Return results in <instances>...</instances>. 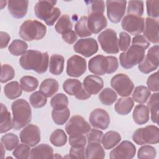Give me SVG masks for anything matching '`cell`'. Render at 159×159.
I'll list each match as a JSON object with an SVG mask.
<instances>
[{
  "label": "cell",
  "instance_id": "obj_13",
  "mask_svg": "<svg viewBox=\"0 0 159 159\" xmlns=\"http://www.w3.org/2000/svg\"><path fill=\"white\" fill-rule=\"evenodd\" d=\"M121 26L123 30L133 35L143 32L144 29V18L132 15H126L122 20Z\"/></svg>",
  "mask_w": 159,
  "mask_h": 159
},
{
  "label": "cell",
  "instance_id": "obj_37",
  "mask_svg": "<svg viewBox=\"0 0 159 159\" xmlns=\"http://www.w3.org/2000/svg\"><path fill=\"white\" fill-rule=\"evenodd\" d=\"M73 28V24L71 21L70 16L67 14L62 15L58 20L55 25L56 31L60 34L71 30Z\"/></svg>",
  "mask_w": 159,
  "mask_h": 159
},
{
  "label": "cell",
  "instance_id": "obj_12",
  "mask_svg": "<svg viewBox=\"0 0 159 159\" xmlns=\"http://www.w3.org/2000/svg\"><path fill=\"white\" fill-rule=\"evenodd\" d=\"M126 4V1L108 0L106 1L107 16L111 22L116 24L121 20L125 14Z\"/></svg>",
  "mask_w": 159,
  "mask_h": 159
},
{
  "label": "cell",
  "instance_id": "obj_35",
  "mask_svg": "<svg viewBox=\"0 0 159 159\" xmlns=\"http://www.w3.org/2000/svg\"><path fill=\"white\" fill-rule=\"evenodd\" d=\"M99 99L102 104L111 106L117 99V94L113 89L106 88L99 93Z\"/></svg>",
  "mask_w": 159,
  "mask_h": 159
},
{
  "label": "cell",
  "instance_id": "obj_3",
  "mask_svg": "<svg viewBox=\"0 0 159 159\" xmlns=\"http://www.w3.org/2000/svg\"><path fill=\"white\" fill-rule=\"evenodd\" d=\"M13 129L18 130L28 125L32 119V109L29 102L24 99L15 100L11 105Z\"/></svg>",
  "mask_w": 159,
  "mask_h": 159
},
{
  "label": "cell",
  "instance_id": "obj_2",
  "mask_svg": "<svg viewBox=\"0 0 159 159\" xmlns=\"http://www.w3.org/2000/svg\"><path fill=\"white\" fill-rule=\"evenodd\" d=\"M118 67V60L114 56L98 55L91 58L88 62L89 71L99 76L113 73L117 71Z\"/></svg>",
  "mask_w": 159,
  "mask_h": 159
},
{
  "label": "cell",
  "instance_id": "obj_19",
  "mask_svg": "<svg viewBox=\"0 0 159 159\" xmlns=\"http://www.w3.org/2000/svg\"><path fill=\"white\" fill-rule=\"evenodd\" d=\"M88 27L92 34H98L107 25V21L103 13L89 12Z\"/></svg>",
  "mask_w": 159,
  "mask_h": 159
},
{
  "label": "cell",
  "instance_id": "obj_56",
  "mask_svg": "<svg viewBox=\"0 0 159 159\" xmlns=\"http://www.w3.org/2000/svg\"><path fill=\"white\" fill-rule=\"evenodd\" d=\"M87 143L86 137L84 135L70 136L69 143L72 147H85Z\"/></svg>",
  "mask_w": 159,
  "mask_h": 159
},
{
  "label": "cell",
  "instance_id": "obj_27",
  "mask_svg": "<svg viewBox=\"0 0 159 159\" xmlns=\"http://www.w3.org/2000/svg\"><path fill=\"white\" fill-rule=\"evenodd\" d=\"M58 82L54 78H47L40 85V91L47 98L52 97L58 90Z\"/></svg>",
  "mask_w": 159,
  "mask_h": 159
},
{
  "label": "cell",
  "instance_id": "obj_1",
  "mask_svg": "<svg viewBox=\"0 0 159 159\" xmlns=\"http://www.w3.org/2000/svg\"><path fill=\"white\" fill-rule=\"evenodd\" d=\"M19 64L25 70H34L39 74H42L47 70L49 56L47 52L29 50L22 55Z\"/></svg>",
  "mask_w": 159,
  "mask_h": 159
},
{
  "label": "cell",
  "instance_id": "obj_49",
  "mask_svg": "<svg viewBox=\"0 0 159 159\" xmlns=\"http://www.w3.org/2000/svg\"><path fill=\"white\" fill-rule=\"evenodd\" d=\"M158 67V66L155 65L150 62L145 56L138 66L139 71L145 74H148L149 73L157 70Z\"/></svg>",
  "mask_w": 159,
  "mask_h": 159
},
{
  "label": "cell",
  "instance_id": "obj_28",
  "mask_svg": "<svg viewBox=\"0 0 159 159\" xmlns=\"http://www.w3.org/2000/svg\"><path fill=\"white\" fill-rule=\"evenodd\" d=\"M121 140V136L119 133L116 131H108L101 139V143L103 147L106 150H110L116 146Z\"/></svg>",
  "mask_w": 159,
  "mask_h": 159
},
{
  "label": "cell",
  "instance_id": "obj_43",
  "mask_svg": "<svg viewBox=\"0 0 159 159\" xmlns=\"http://www.w3.org/2000/svg\"><path fill=\"white\" fill-rule=\"evenodd\" d=\"M29 101L34 108H40L45 106L47 99V97L39 91H35L29 96Z\"/></svg>",
  "mask_w": 159,
  "mask_h": 159
},
{
  "label": "cell",
  "instance_id": "obj_57",
  "mask_svg": "<svg viewBox=\"0 0 159 159\" xmlns=\"http://www.w3.org/2000/svg\"><path fill=\"white\" fill-rule=\"evenodd\" d=\"M132 45H138L146 50L149 47L150 42L145 39L143 35L139 34L133 37L132 40Z\"/></svg>",
  "mask_w": 159,
  "mask_h": 159
},
{
  "label": "cell",
  "instance_id": "obj_21",
  "mask_svg": "<svg viewBox=\"0 0 159 159\" xmlns=\"http://www.w3.org/2000/svg\"><path fill=\"white\" fill-rule=\"evenodd\" d=\"M29 1L14 0L7 1V8L11 16L16 19L24 17L28 10Z\"/></svg>",
  "mask_w": 159,
  "mask_h": 159
},
{
  "label": "cell",
  "instance_id": "obj_58",
  "mask_svg": "<svg viewBox=\"0 0 159 159\" xmlns=\"http://www.w3.org/2000/svg\"><path fill=\"white\" fill-rule=\"evenodd\" d=\"M63 40L68 44H73L78 40V35L74 30H68L61 34Z\"/></svg>",
  "mask_w": 159,
  "mask_h": 159
},
{
  "label": "cell",
  "instance_id": "obj_41",
  "mask_svg": "<svg viewBox=\"0 0 159 159\" xmlns=\"http://www.w3.org/2000/svg\"><path fill=\"white\" fill-rule=\"evenodd\" d=\"M1 142L7 150L11 151L18 145L19 139L16 134L13 133H7L2 136Z\"/></svg>",
  "mask_w": 159,
  "mask_h": 159
},
{
  "label": "cell",
  "instance_id": "obj_40",
  "mask_svg": "<svg viewBox=\"0 0 159 159\" xmlns=\"http://www.w3.org/2000/svg\"><path fill=\"white\" fill-rule=\"evenodd\" d=\"M50 141L55 147L64 146L67 142V135L64 130L60 129H55L50 136Z\"/></svg>",
  "mask_w": 159,
  "mask_h": 159
},
{
  "label": "cell",
  "instance_id": "obj_14",
  "mask_svg": "<svg viewBox=\"0 0 159 159\" xmlns=\"http://www.w3.org/2000/svg\"><path fill=\"white\" fill-rule=\"evenodd\" d=\"M86 60L79 55L71 56L67 60L66 73L69 76L80 77L86 72Z\"/></svg>",
  "mask_w": 159,
  "mask_h": 159
},
{
  "label": "cell",
  "instance_id": "obj_36",
  "mask_svg": "<svg viewBox=\"0 0 159 159\" xmlns=\"http://www.w3.org/2000/svg\"><path fill=\"white\" fill-rule=\"evenodd\" d=\"M28 48L27 43L22 40L15 39L9 45V52L14 56H20L23 55Z\"/></svg>",
  "mask_w": 159,
  "mask_h": 159
},
{
  "label": "cell",
  "instance_id": "obj_11",
  "mask_svg": "<svg viewBox=\"0 0 159 159\" xmlns=\"http://www.w3.org/2000/svg\"><path fill=\"white\" fill-rule=\"evenodd\" d=\"M63 89L66 94L75 96L79 100L88 99L91 96L86 91L81 81L77 79H66L63 82Z\"/></svg>",
  "mask_w": 159,
  "mask_h": 159
},
{
  "label": "cell",
  "instance_id": "obj_15",
  "mask_svg": "<svg viewBox=\"0 0 159 159\" xmlns=\"http://www.w3.org/2000/svg\"><path fill=\"white\" fill-rule=\"evenodd\" d=\"M136 148L134 144L130 141L124 140L116 148L111 151V159H131L134 157Z\"/></svg>",
  "mask_w": 159,
  "mask_h": 159
},
{
  "label": "cell",
  "instance_id": "obj_45",
  "mask_svg": "<svg viewBox=\"0 0 159 159\" xmlns=\"http://www.w3.org/2000/svg\"><path fill=\"white\" fill-rule=\"evenodd\" d=\"M30 146L25 143L19 144L12 152L13 156L18 159H27L30 155Z\"/></svg>",
  "mask_w": 159,
  "mask_h": 159
},
{
  "label": "cell",
  "instance_id": "obj_5",
  "mask_svg": "<svg viewBox=\"0 0 159 159\" xmlns=\"http://www.w3.org/2000/svg\"><path fill=\"white\" fill-rule=\"evenodd\" d=\"M47 33L46 26L40 21L28 19L20 27L19 36L25 41L39 40L43 39Z\"/></svg>",
  "mask_w": 159,
  "mask_h": 159
},
{
  "label": "cell",
  "instance_id": "obj_20",
  "mask_svg": "<svg viewBox=\"0 0 159 159\" xmlns=\"http://www.w3.org/2000/svg\"><path fill=\"white\" fill-rule=\"evenodd\" d=\"M143 32V36L148 42L153 43H158V21L157 20L147 17Z\"/></svg>",
  "mask_w": 159,
  "mask_h": 159
},
{
  "label": "cell",
  "instance_id": "obj_59",
  "mask_svg": "<svg viewBox=\"0 0 159 159\" xmlns=\"http://www.w3.org/2000/svg\"><path fill=\"white\" fill-rule=\"evenodd\" d=\"M0 37H1V48H6L10 40H11V37L9 36V35L5 32L1 31L0 32Z\"/></svg>",
  "mask_w": 159,
  "mask_h": 159
},
{
  "label": "cell",
  "instance_id": "obj_23",
  "mask_svg": "<svg viewBox=\"0 0 159 159\" xmlns=\"http://www.w3.org/2000/svg\"><path fill=\"white\" fill-rule=\"evenodd\" d=\"M29 158L30 159L53 158V150L52 147L48 144L42 143L31 150Z\"/></svg>",
  "mask_w": 159,
  "mask_h": 159
},
{
  "label": "cell",
  "instance_id": "obj_44",
  "mask_svg": "<svg viewBox=\"0 0 159 159\" xmlns=\"http://www.w3.org/2000/svg\"><path fill=\"white\" fill-rule=\"evenodd\" d=\"M50 104L55 109L66 108L68 106V99L65 94L58 93L52 98Z\"/></svg>",
  "mask_w": 159,
  "mask_h": 159
},
{
  "label": "cell",
  "instance_id": "obj_29",
  "mask_svg": "<svg viewBox=\"0 0 159 159\" xmlns=\"http://www.w3.org/2000/svg\"><path fill=\"white\" fill-rule=\"evenodd\" d=\"M105 152L100 143L93 142H89L86 148V158H104Z\"/></svg>",
  "mask_w": 159,
  "mask_h": 159
},
{
  "label": "cell",
  "instance_id": "obj_25",
  "mask_svg": "<svg viewBox=\"0 0 159 159\" xmlns=\"http://www.w3.org/2000/svg\"><path fill=\"white\" fill-rule=\"evenodd\" d=\"M0 120V132L1 134L7 132L13 128V122L11 113L2 103H1Z\"/></svg>",
  "mask_w": 159,
  "mask_h": 159
},
{
  "label": "cell",
  "instance_id": "obj_53",
  "mask_svg": "<svg viewBox=\"0 0 159 159\" xmlns=\"http://www.w3.org/2000/svg\"><path fill=\"white\" fill-rule=\"evenodd\" d=\"M158 45H155L149 48L146 55L147 59L153 65L158 66Z\"/></svg>",
  "mask_w": 159,
  "mask_h": 159
},
{
  "label": "cell",
  "instance_id": "obj_9",
  "mask_svg": "<svg viewBox=\"0 0 159 159\" xmlns=\"http://www.w3.org/2000/svg\"><path fill=\"white\" fill-rule=\"evenodd\" d=\"M112 88L122 97H127L131 94L134 84L130 78L125 74L119 73L114 75L111 80Z\"/></svg>",
  "mask_w": 159,
  "mask_h": 159
},
{
  "label": "cell",
  "instance_id": "obj_10",
  "mask_svg": "<svg viewBox=\"0 0 159 159\" xmlns=\"http://www.w3.org/2000/svg\"><path fill=\"white\" fill-rule=\"evenodd\" d=\"M91 125L79 115L72 116L65 125V130L70 136H76L86 134L91 130Z\"/></svg>",
  "mask_w": 159,
  "mask_h": 159
},
{
  "label": "cell",
  "instance_id": "obj_30",
  "mask_svg": "<svg viewBox=\"0 0 159 159\" xmlns=\"http://www.w3.org/2000/svg\"><path fill=\"white\" fill-rule=\"evenodd\" d=\"M64 57L58 54H53L51 56L49 62V71L54 75H60L64 69Z\"/></svg>",
  "mask_w": 159,
  "mask_h": 159
},
{
  "label": "cell",
  "instance_id": "obj_47",
  "mask_svg": "<svg viewBox=\"0 0 159 159\" xmlns=\"http://www.w3.org/2000/svg\"><path fill=\"white\" fill-rule=\"evenodd\" d=\"M15 76V71L12 66L8 64H3L1 66V83H4L12 80Z\"/></svg>",
  "mask_w": 159,
  "mask_h": 159
},
{
  "label": "cell",
  "instance_id": "obj_18",
  "mask_svg": "<svg viewBox=\"0 0 159 159\" xmlns=\"http://www.w3.org/2000/svg\"><path fill=\"white\" fill-rule=\"evenodd\" d=\"M89 120L93 127L105 130L110 124V116L104 109L97 108L91 112Z\"/></svg>",
  "mask_w": 159,
  "mask_h": 159
},
{
  "label": "cell",
  "instance_id": "obj_4",
  "mask_svg": "<svg viewBox=\"0 0 159 159\" xmlns=\"http://www.w3.org/2000/svg\"><path fill=\"white\" fill-rule=\"evenodd\" d=\"M57 1H39L34 7L36 16L45 21L47 25L52 26L59 18L61 11L58 7H55Z\"/></svg>",
  "mask_w": 159,
  "mask_h": 159
},
{
  "label": "cell",
  "instance_id": "obj_46",
  "mask_svg": "<svg viewBox=\"0 0 159 159\" xmlns=\"http://www.w3.org/2000/svg\"><path fill=\"white\" fill-rule=\"evenodd\" d=\"M157 155L155 148L149 145L141 147L137 153V157L139 159H153Z\"/></svg>",
  "mask_w": 159,
  "mask_h": 159
},
{
  "label": "cell",
  "instance_id": "obj_33",
  "mask_svg": "<svg viewBox=\"0 0 159 159\" xmlns=\"http://www.w3.org/2000/svg\"><path fill=\"white\" fill-rule=\"evenodd\" d=\"M151 95L150 91L145 86H137L132 94V99L140 104L145 103L150 96Z\"/></svg>",
  "mask_w": 159,
  "mask_h": 159
},
{
  "label": "cell",
  "instance_id": "obj_48",
  "mask_svg": "<svg viewBox=\"0 0 159 159\" xmlns=\"http://www.w3.org/2000/svg\"><path fill=\"white\" fill-rule=\"evenodd\" d=\"M147 12L149 17L158 18L159 16V1H147Z\"/></svg>",
  "mask_w": 159,
  "mask_h": 159
},
{
  "label": "cell",
  "instance_id": "obj_22",
  "mask_svg": "<svg viewBox=\"0 0 159 159\" xmlns=\"http://www.w3.org/2000/svg\"><path fill=\"white\" fill-rule=\"evenodd\" d=\"M83 86L90 94H97L103 88L104 82L98 75H88L83 80Z\"/></svg>",
  "mask_w": 159,
  "mask_h": 159
},
{
  "label": "cell",
  "instance_id": "obj_24",
  "mask_svg": "<svg viewBox=\"0 0 159 159\" xmlns=\"http://www.w3.org/2000/svg\"><path fill=\"white\" fill-rule=\"evenodd\" d=\"M132 118L138 125L146 124L149 120V109L147 106L144 104L135 106L132 113Z\"/></svg>",
  "mask_w": 159,
  "mask_h": 159
},
{
  "label": "cell",
  "instance_id": "obj_51",
  "mask_svg": "<svg viewBox=\"0 0 159 159\" xmlns=\"http://www.w3.org/2000/svg\"><path fill=\"white\" fill-rule=\"evenodd\" d=\"M88 6H89L88 9L89 12H101L103 13L105 10L104 2L103 1H90L86 2Z\"/></svg>",
  "mask_w": 159,
  "mask_h": 159
},
{
  "label": "cell",
  "instance_id": "obj_34",
  "mask_svg": "<svg viewBox=\"0 0 159 159\" xmlns=\"http://www.w3.org/2000/svg\"><path fill=\"white\" fill-rule=\"evenodd\" d=\"M70 116V109L66 108L63 109H53L52 111V117L53 122L57 125H63L68 120Z\"/></svg>",
  "mask_w": 159,
  "mask_h": 159
},
{
  "label": "cell",
  "instance_id": "obj_55",
  "mask_svg": "<svg viewBox=\"0 0 159 159\" xmlns=\"http://www.w3.org/2000/svg\"><path fill=\"white\" fill-rule=\"evenodd\" d=\"M69 157L71 158H86L84 147H72L70 150Z\"/></svg>",
  "mask_w": 159,
  "mask_h": 159
},
{
  "label": "cell",
  "instance_id": "obj_7",
  "mask_svg": "<svg viewBox=\"0 0 159 159\" xmlns=\"http://www.w3.org/2000/svg\"><path fill=\"white\" fill-rule=\"evenodd\" d=\"M132 140L137 145L157 144L159 142V129L156 125H149L137 129L132 135Z\"/></svg>",
  "mask_w": 159,
  "mask_h": 159
},
{
  "label": "cell",
  "instance_id": "obj_39",
  "mask_svg": "<svg viewBox=\"0 0 159 159\" xmlns=\"http://www.w3.org/2000/svg\"><path fill=\"white\" fill-rule=\"evenodd\" d=\"M20 86L25 92L34 91L39 86L38 80L32 76H24L20 80Z\"/></svg>",
  "mask_w": 159,
  "mask_h": 159
},
{
  "label": "cell",
  "instance_id": "obj_17",
  "mask_svg": "<svg viewBox=\"0 0 159 159\" xmlns=\"http://www.w3.org/2000/svg\"><path fill=\"white\" fill-rule=\"evenodd\" d=\"M21 142L34 147L40 141V130L39 127L34 124H28L19 134Z\"/></svg>",
  "mask_w": 159,
  "mask_h": 159
},
{
  "label": "cell",
  "instance_id": "obj_54",
  "mask_svg": "<svg viewBox=\"0 0 159 159\" xmlns=\"http://www.w3.org/2000/svg\"><path fill=\"white\" fill-rule=\"evenodd\" d=\"M102 135L103 132L101 130L91 129V130L86 134V139L88 143L93 142L101 143Z\"/></svg>",
  "mask_w": 159,
  "mask_h": 159
},
{
  "label": "cell",
  "instance_id": "obj_6",
  "mask_svg": "<svg viewBox=\"0 0 159 159\" xmlns=\"http://www.w3.org/2000/svg\"><path fill=\"white\" fill-rule=\"evenodd\" d=\"M145 56V50L138 45H132L119 55L120 64L125 69H130L139 64Z\"/></svg>",
  "mask_w": 159,
  "mask_h": 159
},
{
  "label": "cell",
  "instance_id": "obj_26",
  "mask_svg": "<svg viewBox=\"0 0 159 159\" xmlns=\"http://www.w3.org/2000/svg\"><path fill=\"white\" fill-rule=\"evenodd\" d=\"M134 106V102L130 97H122L119 98L114 106V109L120 115L129 114Z\"/></svg>",
  "mask_w": 159,
  "mask_h": 159
},
{
  "label": "cell",
  "instance_id": "obj_38",
  "mask_svg": "<svg viewBox=\"0 0 159 159\" xmlns=\"http://www.w3.org/2000/svg\"><path fill=\"white\" fill-rule=\"evenodd\" d=\"M75 32L80 37H86L91 35L92 33L88 27V17L82 16L75 25Z\"/></svg>",
  "mask_w": 159,
  "mask_h": 159
},
{
  "label": "cell",
  "instance_id": "obj_32",
  "mask_svg": "<svg viewBox=\"0 0 159 159\" xmlns=\"http://www.w3.org/2000/svg\"><path fill=\"white\" fill-rule=\"evenodd\" d=\"M4 93L8 99H15L22 95V89L17 81H13L5 85Z\"/></svg>",
  "mask_w": 159,
  "mask_h": 159
},
{
  "label": "cell",
  "instance_id": "obj_16",
  "mask_svg": "<svg viewBox=\"0 0 159 159\" xmlns=\"http://www.w3.org/2000/svg\"><path fill=\"white\" fill-rule=\"evenodd\" d=\"M98 44L94 38L81 39L73 45L75 52L88 58L95 54L98 50Z\"/></svg>",
  "mask_w": 159,
  "mask_h": 159
},
{
  "label": "cell",
  "instance_id": "obj_50",
  "mask_svg": "<svg viewBox=\"0 0 159 159\" xmlns=\"http://www.w3.org/2000/svg\"><path fill=\"white\" fill-rule=\"evenodd\" d=\"M131 37L125 32H121L119 34V39H118V46L119 50L125 52L130 45Z\"/></svg>",
  "mask_w": 159,
  "mask_h": 159
},
{
  "label": "cell",
  "instance_id": "obj_60",
  "mask_svg": "<svg viewBox=\"0 0 159 159\" xmlns=\"http://www.w3.org/2000/svg\"><path fill=\"white\" fill-rule=\"evenodd\" d=\"M5 147H4V145H2V143L1 142V158H3L4 157L3 155L5 154V151H4V148Z\"/></svg>",
  "mask_w": 159,
  "mask_h": 159
},
{
  "label": "cell",
  "instance_id": "obj_31",
  "mask_svg": "<svg viewBox=\"0 0 159 159\" xmlns=\"http://www.w3.org/2000/svg\"><path fill=\"white\" fill-rule=\"evenodd\" d=\"M147 107L150 111L151 119L152 122L158 124L159 93L158 92L152 94L149 101L147 102Z\"/></svg>",
  "mask_w": 159,
  "mask_h": 159
},
{
  "label": "cell",
  "instance_id": "obj_42",
  "mask_svg": "<svg viewBox=\"0 0 159 159\" xmlns=\"http://www.w3.org/2000/svg\"><path fill=\"white\" fill-rule=\"evenodd\" d=\"M144 11L142 1H129L127 9L128 15L142 17Z\"/></svg>",
  "mask_w": 159,
  "mask_h": 159
},
{
  "label": "cell",
  "instance_id": "obj_52",
  "mask_svg": "<svg viewBox=\"0 0 159 159\" xmlns=\"http://www.w3.org/2000/svg\"><path fill=\"white\" fill-rule=\"evenodd\" d=\"M147 84L148 89L150 91L153 92H158L159 90L158 84V72H155L150 75L147 81Z\"/></svg>",
  "mask_w": 159,
  "mask_h": 159
},
{
  "label": "cell",
  "instance_id": "obj_8",
  "mask_svg": "<svg viewBox=\"0 0 159 159\" xmlns=\"http://www.w3.org/2000/svg\"><path fill=\"white\" fill-rule=\"evenodd\" d=\"M98 40L102 50L108 54H115L119 52L116 32L112 29H107L99 34Z\"/></svg>",
  "mask_w": 159,
  "mask_h": 159
}]
</instances>
